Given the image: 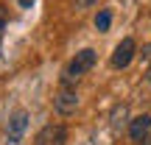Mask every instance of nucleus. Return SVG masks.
Masks as SVG:
<instances>
[{
    "instance_id": "f03ea898",
    "label": "nucleus",
    "mask_w": 151,
    "mask_h": 145,
    "mask_svg": "<svg viewBox=\"0 0 151 145\" xmlns=\"http://www.w3.org/2000/svg\"><path fill=\"white\" fill-rule=\"evenodd\" d=\"M28 112L25 109H17L14 114L9 117V123H6V142L9 145H20L22 142V137H25V131H28Z\"/></svg>"
},
{
    "instance_id": "7ed1b4c3",
    "label": "nucleus",
    "mask_w": 151,
    "mask_h": 145,
    "mask_svg": "<svg viewBox=\"0 0 151 145\" xmlns=\"http://www.w3.org/2000/svg\"><path fill=\"white\" fill-rule=\"evenodd\" d=\"M53 109H56V114H62V117L76 114V109H78V95H76L73 86L62 84V89L56 92V98H53Z\"/></svg>"
},
{
    "instance_id": "9d476101",
    "label": "nucleus",
    "mask_w": 151,
    "mask_h": 145,
    "mask_svg": "<svg viewBox=\"0 0 151 145\" xmlns=\"http://www.w3.org/2000/svg\"><path fill=\"white\" fill-rule=\"evenodd\" d=\"M98 0H76V6H78V9H90V6H95Z\"/></svg>"
},
{
    "instance_id": "1a4fd4ad",
    "label": "nucleus",
    "mask_w": 151,
    "mask_h": 145,
    "mask_svg": "<svg viewBox=\"0 0 151 145\" xmlns=\"http://www.w3.org/2000/svg\"><path fill=\"white\" fill-rule=\"evenodd\" d=\"M6 25H9V11H6V6H0V39H3Z\"/></svg>"
},
{
    "instance_id": "423d86ee",
    "label": "nucleus",
    "mask_w": 151,
    "mask_h": 145,
    "mask_svg": "<svg viewBox=\"0 0 151 145\" xmlns=\"http://www.w3.org/2000/svg\"><path fill=\"white\" fill-rule=\"evenodd\" d=\"M151 134V117L148 114H137L134 120H129V137L132 142H140L143 137Z\"/></svg>"
},
{
    "instance_id": "f257e3e1",
    "label": "nucleus",
    "mask_w": 151,
    "mask_h": 145,
    "mask_svg": "<svg viewBox=\"0 0 151 145\" xmlns=\"http://www.w3.org/2000/svg\"><path fill=\"white\" fill-rule=\"evenodd\" d=\"M92 67H95V50L92 48L78 50V53L70 59V64L65 67V73H62V84L73 86V81H78L81 75H84L87 70H92Z\"/></svg>"
},
{
    "instance_id": "f8f14e48",
    "label": "nucleus",
    "mask_w": 151,
    "mask_h": 145,
    "mask_svg": "<svg viewBox=\"0 0 151 145\" xmlns=\"http://www.w3.org/2000/svg\"><path fill=\"white\" fill-rule=\"evenodd\" d=\"M140 145H151V134H148V137H143V140H140Z\"/></svg>"
},
{
    "instance_id": "6e6552de",
    "label": "nucleus",
    "mask_w": 151,
    "mask_h": 145,
    "mask_svg": "<svg viewBox=\"0 0 151 145\" xmlns=\"http://www.w3.org/2000/svg\"><path fill=\"white\" fill-rule=\"evenodd\" d=\"M109 22H112V11H109V9H101V11H98V17H95V28H98V31H109Z\"/></svg>"
},
{
    "instance_id": "0eeeda50",
    "label": "nucleus",
    "mask_w": 151,
    "mask_h": 145,
    "mask_svg": "<svg viewBox=\"0 0 151 145\" xmlns=\"http://www.w3.org/2000/svg\"><path fill=\"white\" fill-rule=\"evenodd\" d=\"M109 126H112V131H120V129H126V126H129V106H126V103H118V106L112 109Z\"/></svg>"
},
{
    "instance_id": "9b49d317",
    "label": "nucleus",
    "mask_w": 151,
    "mask_h": 145,
    "mask_svg": "<svg viewBox=\"0 0 151 145\" xmlns=\"http://www.w3.org/2000/svg\"><path fill=\"white\" fill-rule=\"evenodd\" d=\"M20 6H22V9H31V6H34V0H20Z\"/></svg>"
},
{
    "instance_id": "20e7f679",
    "label": "nucleus",
    "mask_w": 151,
    "mask_h": 145,
    "mask_svg": "<svg viewBox=\"0 0 151 145\" xmlns=\"http://www.w3.org/2000/svg\"><path fill=\"white\" fill-rule=\"evenodd\" d=\"M134 53H137V42L134 39L132 36L120 39L118 48H115V53H112V67L115 70H126V67L132 64V59H134Z\"/></svg>"
},
{
    "instance_id": "ddd939ff",
    "label": "nucleus",
    "mask_w": 151,
    "mask_h": 145,
    "mask_svg": "<svg viewBox=\"0 0 151 145\" xmlns=\"http://www.w3.org/2000/svg\"><path fill=\"white\" fill-rule=\"evenodd\" d=\"M146 81L151 84V64H148V70H146Z\"/></svg>"
},
{
    "instance_id": "39448f33",
    "label": "nucleus",
    "mask_w": 151,
    "mask_h": 145,
    "mask_svg": "<svg viewBox=\"0 0 151 145\" xmlns=\"http://www.w3.org/2000/svg\"><path fill=\"white\" fill-rule=\"evenodd\" d=\"M67 140V131H65V126H59V123H48L42 131L37 134V145H65Z\"/></svg>"
}]
</instances>
